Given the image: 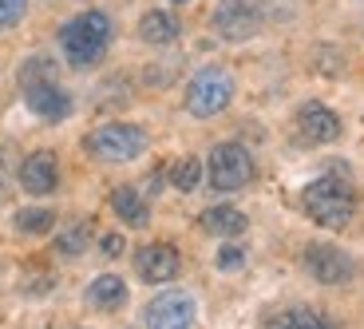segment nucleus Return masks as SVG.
<instances>
[{"instance_id":"obj_1","label":"nucleus","mask_w":364,"mask_h":329,"mask_svg":"<svg viewBox=\"0 0 364 329\" xmlns=\"http://www.w3.org/2000/svg\"><path fill=\"white\" fill-rule=\"evenodd\" d=\"M301 211L309 214L317 226L341 230V226H348L353 214H356V187L348 183L341 171L317 174V179L301 191Z\"/></svg>"},{"instance_id":"obj_2","label":"nucleus","mask_w":364,"mask_h":329,"mask_svg":"<svg viewBox=\"0 0 364 329\" xmlns=\"http://www.w3.org/2000/svg\"><path fill=\"white\" fill-rule=\"evenodd\" d=\"M111 36H115V28H111V16L100 9H87L80 16L64 20L60 28V48H64V60L72 68H95L103 60V52L111 48Z\"/></svg>"},{"instance_id":"obj_3","label":"nucleus","mask_w":364,"mask_h":329,"mask_svg":"<svg viewBox=\"0 0 364 329\" xmlns=\"http://www.w3.org/2000/svg\"><path fill=\"white\" fill-rule=\"evenodd\" d=\"M146 131L135 127V123H103V127H95L87 139H83V147H87L95 159H107V163H131V159H139L146 151Z\"/></svg>"},{"instance_id":"obj_4","label":"nucleus","mask_w":364,"mask_h":329,"mask_svg":"<svg viewBox=\"0 0 364 329\" xmlns=\"http://www.w3.org/2000/svg\"><path fill=\"white\" fill-rule=\"evenodd\" d=\"M234 100V75L226 68H202L191 83H186V111L198 119H210L230 108Z\"/></svg>"},{"instance_id":"obj_5","label":"nucleus","mask_w":364,"mask_h":329,"mask_svg":"<svg viewBox=\"0 0 364 329\" xmlns=\"http://www.w3.org/2000/svg\"><path fill=\"white\" fill-rule=\"evenodd\" d=\"M206 179H210V187L222 191V194L242 191V187L254 179V155H250L242 143H218L214 151H210Z\"/></svg>"},{"instance_id":"obj_6","label":"nucleus","mask_w":364,"mask_h":329,"mask_svg":"<svg viewBox=\"0 0 364 329\" xmlns=\"http://www.w3.org/2000/svg\"><path fill=\"white\" fill-rule=\"evenodd\" d=\"M214 32L222 40H250L262 32V4L257 0H218V9H214Z\"/></svg>"},{"instance_id":"obj_7","label":"nucleus","mask_w":364,"mask_h":329,"mask_svg":"<svg viewBox=\"0 0 364 329\" xmlns=\"http://www.w3.org/2000/svg\"><path fill=\"white\" fill-rule=\"evenodd\" d=\"M194 318H198V306H194L191 293L166 290V293H159L155 302L146 306L143 325L146 329H191Z\"/></svg>"},{"instance_id":"obj_8","label":"nucleus","mask_w":364,"mask_h":329,"mask_svg":"<svg viewBox=\"0 0 364 329\" xmlns=\"http://www.w3.org/2000/svg\"><path fill=\"white\" fill-rule=\"evenodd\" d=\"M305 270H309V278H317L321 286H345L348 278H353V258L341 246L309 242V246H305Z\"/></svg>"},{"instance_id":"obj_9","label":"nucleus","mask_w":364,"mask_h":329,"mask_svg":"<svg viewBox=\"0 0 364 329\" xmlns=\"http://www.w3.org/2000/svg\"><path fill=\"white\" fill-rule=\"evenodd\" d=\"M178 266H182V258L171 242H146L135 254V274L143 278L146 286L174 282V278H178Z\"/></svg>"},{"instance_id":"obj_10","label":"nucleus","mask_w":364,"mask_h":329,"mask_svg":"<svg viewBox=\"0 0 364 329\" xmlns=\"http://www.w3.org/2000/svg\"><path fill=\"white\" fill-rule=\"evenodd\" d=\"M24 88V103L32 111H36L40 119H48V123H60V119H68L72 115V95L60 88L55 80H28V83H20Z\"/></svg>"},{"instance_id":"obj_11","label":"nucleus","mask_w":364,"mask_h":329,"mask_svg":"<svg viewBox=\"0 0 364 329\" xmlns=\"http://www.w3.org/2000/svg\"><path fill=\"white\" fill-rule=\"evenodd\" d=\"M297 131H301V139L305 143H337L341 139V115L328 103H317V100H309V103H301L297 108Z\"/></svg>"},{"instance_id":"obj_12","label":"nucleus","mask_w":364,"mask_h":329,"mask_svg":"<svg viewBox=\"0 0 364 329\" xmlns=\"http://www.w3.org/2000/svg\"><path fill=\"white\" fill-rule=\"evenodd\" d=\"M20 187L28 194H52L60 187V159L52 151H32L20 163Z\"/></svg>"},{"instance_id":"obj_13","label":"nucleus","mask_w":364,"mask_h":329,"mask_svg":"<svg viewBox=\"0 0 364 329\" xmlns=\"http://www.w3.org/2000/svg\"><path fill=\"white\" fill-rule=\"evenodd\" d=\"M178 32H182V20L174 16V12H166V9H151L143 20H139V36H143L146 44H155V48L174 44Z\"/></svg>"},{"instance_id":"obj_14","label":"nucleus","mask_w":364,"mask_h":329,"mask_svg":"<svg viewBox=\"0 0 364 329\" xmlns=\"http://www.w3.org/2000/svg\"><path fill=\"white\" fill-rule=\"evenodd\" d=\"M87 306H95V310H123L127 306V282L119 274H100L87 286Z\"/></svg>"},{"instance_id":"obj_15","label":"nucleus","mask_w":364,"mask_h":329,"mask_svg":"<svg viewBox=\"0 0 364 329\" xmlns=\"http://www.w3.org/2000/svg\"><path fill=\"white\" fill-rule=\"evenodd\" d=\"M246 226H250V219L237 207H226V202L202 211V230H210V234H218V238H237Z\"/></svg>"},{"instance_id":"obj_16","label":"nucleus","mask_w":364,"mask_h":329,"mask_svg":"<svg viewBox=\"0 0 364 329\" xmlns=\"http://www.w3.org/2000/svg\"><path fill=\"white\" fill-rule=\"evenodd\" d=\"M265 329H341L337 321H328L325 313L305 310V306H293V310H282L265 321Z\"/></svg>"},{"instance_id":"obj_17","label":"nucleus","mask_w":364,"mask_h":329,"mask_svg":"<svg viewBox=\"0 0 364 329\" xmlns=\"http://www.w3.org/2000/svg\"><path fill=\"white\" fill-rule=\"evenodd\" d=\"M111 211L119 214V222H127V226H146V199L135 191V187H115L111 191Z\"/></svg>"},{"instance_id":"obj_18","label":"nucleus","mask_w":364,"mask_h":329,"mask_svg":"<svg viewBox=\"0 0 364 329\" xmlns=\"http://www.w3.org/2000/svg\"><path fill=\"white\" fill-rule=\"evenodd\" d=\"M87 242H91V222H72V226H64L55 234V250L64 258H80L87 250Z\"/></svg>"},{"instance_id":"obj_19","label":"nucleus","mask_w":364,"mask_h":329,"mask_svg":"<svg viewBox=\"0 0 364 329\" xmlns=\"http://www.w3.org/2000/svg\"><path fill=\"white\" fill-rule=\"evenodd\" d=\"M52 226H55V211H48V207H24V211H16L20 234H48Z\"/></svg>"},{"instance_id":"obj_20","label":"nucleus","mask_w":364,"mask_h":329,"mask_svg":"<svg viewBox=\"0 0 364 329\" xmlns=\"http://www.w3.org/2000/svg\"><path fill=\"white\" fill-rule=\"evenodd\" d=\"M166 179H171L178 191H194V187L202 183V163L198 159H178V163L166 171Z\"/></svg>"},{"instance_id":"obj_21","label":"nucleus","mask_w":364,"mask_h":329,"mask_svg":"<svg viewBox=\"0 0 364 329\" xmlns=\"http://www.w3.org/2000/svg\"><path fill=\"white\" fill-rule=\"evenodd\" d=\"M28 80H55V60H48V56H32L24 68H20V83Z\"/></svg>"},{"instance_id":"obj_22","label":"nucleus","mask_w":364,"mask_h":329,"mask_svg":"<svg viewBox=\"0 0 364 329\" xmlns=\"http://www.w3.org/2000/svg\"><path fill=\"white\" fill-rule=\"evenodd\" d=\"M28 12V0H0V28H16Z\"/></svg>"},{"instance_id":"obj_23","label":"nucleus","mask_w":364,"mask_h":329,"mask_svg":"<svg viewBox=\"0 0 364 329\" xmlns=\"http://www.w3.org/2000/svg\"><path fill=\"white\" fill-rule=\"evenodd\" d=\"M242 262H246V250L242 246H222L218 250V270H237Z\"/></svg>"},{"instance_id":"obj_24","label":"nucleus","mask_w":364,"mask_h":329,"mask_svg":"<svg viewBox=\"0 0 364 329\" xmlns=\"http://www.w3.org/2000/svg\"><path fill=\"white\" fill-rule=\"evenodd\" d=\"M100 250L107 258H119V254H123V234H103L100 238Z\"/></svg>"},{"instance_id":"obj_25","label":"nucleus","mask_w":364,"mask_h":329,"mask_svg":"<svg viewBox=\"0 0 364 329\" xmlns=\"http://www.w3.org/2000/svg\"><path fill=\"white\" fill-rule=\"evenodd\" d=\"M174 4H186V0H174Z\"/></svg>"}]
</instances>
